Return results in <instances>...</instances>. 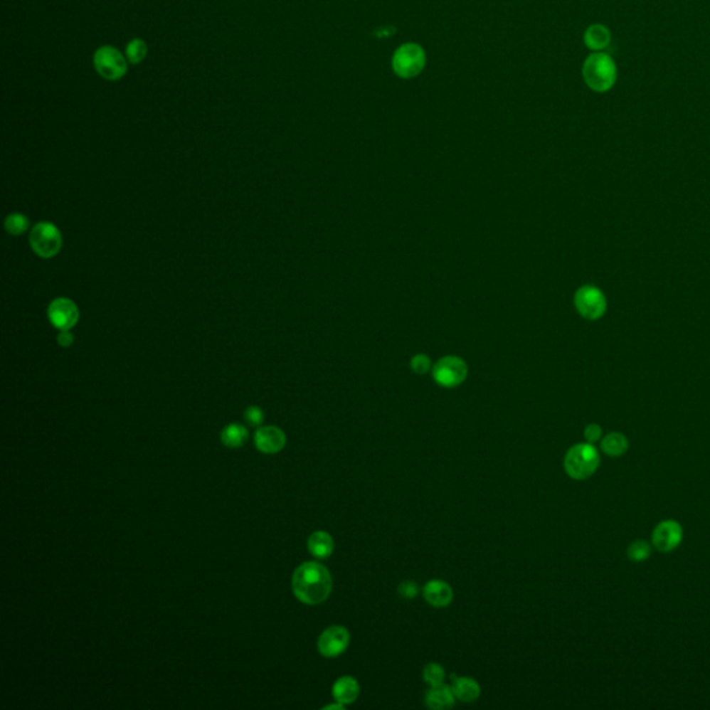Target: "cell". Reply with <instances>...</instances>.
Instances as JSON below:
<instances>
[{"instance_id": "603a6c76", "label": "cell", "mask_w": 710, "mask_h": 710, "mask_svg": "<svg viewBox=\"0 0 710 710\" xmlns=\"http://www.w3.org/2000/svg\"><path fill=\"white\" fill-rule=\"evenodd\" d=\"M146 55H147V45L144 41L134 39L128 43L125 55H127V60L129 63L139 64L140 61H143L146 58Z\"/></svg>"}, {"instance_id": "4316f807", "label": "cell", "mask_w": 710, "mask_h": 710, "mask_svg": "<svg viewBox=\"0 0 710 710\" xmlns=\"http://www.w3.org/2000/svg\"><path fill=\"white\" fill-rule=\"evenodd\" d=\"M602 436V429L600 425H595V423H591L584 430V438L587 440V443L590 444H594L597 443Z\"/></svg>"}, {"instance_id": "9c48e42d", "label": "cell", "mask_w": 710, "mask_h": 710, "mask_svg": "<svg viewBox=\"0 0 710 710\" xmlns=\"http://www.w3.org/2000/svg\"><path fill=\"white\" fill-rule=\"evenodd\" d=\"M48 317L55 329L70 330L80 321V309L74 301L67 297H58L49 304Z\"/></svg>"}, {"instance_id": "8fae6325", "label": "cell", "mask_w": 710, "mask_h": 710, "mask_svg": "<svg viewBox=\"0 0 710 710\" xmlns=\"http://www.w3.org/2000/svg\"><path fill=\"white\" fill-rule=\"evenodd\" d=\"M350 644V632L343 626H330L327 628L319 640L318 650L325 657H336L341 655Z\"/></svg>"}, {"instance_id": "83f0119b", "label": "cell", "mask_w": 710, "mask_h": 710, "mask_svg": "<svg viewBox=\"0 0 710 710\" xmlns=\"http://www.w3.org/2000/svg\"><path fill=\"white\" fill-rule=\"evenodd\" d=\"M398 591L404 598H413L418 594V586L412 581H407L400 586Z\"/></svg>"}, {"instance_id": "7402d4cb", "label": "cell", "mask_w": 710, "mask_h": 710, "mask_svg": "<svg viewBox=\"0 0 710 710\" xmlns=\"http://www.w3.org/2000/svg\"><path fill=\"white\" fill-rule=\"evenodd\" d=\"M627 556L632 562H642L651 556V546L644 540H637L627 548Z\"/></svg>"}, {"instance_id": "f1b7e54d", "label": "cell", "mask_w": 710, "mask_h": 710, "mask_svg": "<svg viewBox=\"0 0 710 710\" xmlns=\"http://www.w3.org/2000/svg\"><path fill=\"white\" fill-rule=\"evenodd\" d=\"M57 343L61 347L67 349V347H70L74 343V334L70 330H60V333L57 336Z\"/></svg>"}, {"instance_id": "484cf974", "label": "cell", "mask_w": 710, "mask_h": 710, "mask_svg": "<svg viewBox=\"0 0 710 710\" xmlns=\"http://www.w3.org/2000/svg\"><path fill=\"white\" fill-rule=\"evenodd\" d=\"M245 418L247 419V422L253 426H260L264 420V412L260 408V407H248L246 412H245Z\"/></svg>"}, {"instance_id": "ba28073f", "label": "cell", "mask_w": 710, "mask_h": 710, "mask_svg": "<svg viewBox=\"0 0 710 710\" xmlns=\"http://www.w3.org/2000/svg\"><path fill=\"white\" fill-rule=\"evenodd\" d=\"M432 372L433 379L441 387L454 388L465 382L467 376V365L460 356L447 355L432 368Z\"/></svg>"}, {"instance_id": "8992f818", "label": "cell", "mask_w": 710, "mask_h": 710, "mask_svg": "<svg viewBox=\"0 0 710 710\" xmlns=\"http://www.w3.org/2000/svg\"><path fill=\"white\" fill-rule=\"evenodd\" d=\"M574 307L584 319L597 321L605 315L608 302L601 289L593 285H584L574 295Z\"/></svg>"}, {"instance_id": "44dd1931", "label": "cell", "mask_w": 710, "mask_h": 710, "mask_svg": "<svg viewBox=\"0 0 710 710\" xmlns=\"http://www.w3.org/2000/svg\"><path fill=\"white\" fill-rule=\"evenodd\" d=\"M4 228L10 235L20 236V235L27 232L28 228H29V219L24 214H20V213L10 214L4 221Z\"/></svg>"}, {"instance_id": "277c9868", "label": "cell", "mask_w": 710, "mask_h": 710, "mask_svg": "<svg viewBox=\"0 0 710 710\" xmlns=\"http://www.w3.org/2000/svg\"><path fill=\"white\" fill-rule=\"evenodd\" d=\"M29 245L36 255L52 258L60 253L63 246L61 232L52 222H38L31 231Z\"/></svg>"}, {"instance_id": "cb8c5ba5", "label": "cell", "mask_w": 710, "mask_h": 710, "mask_svg": "<svg viewBox=\"0 0 710 710\" xmlns=\"http://www.w3.org/2000/svg\"><path fill=\"white\" fill-rule=\"evenodd\" d=\"M423 679L426 683L430 684L432 687L440 685V684L444 683L445 672L438 663H429L423 670Z\"/></svg>"}, {"instance_id": "d6986e66", "label": "cell", "mask_w": 710, "mask_h": 710, "mask_svg": "<svg viewBox=\"0 0 710 710\" xmlns=\"http://www.w3.org/2000/svg\"><path fill=\"white\" fill-rule=\"evenodd\" d=\"M601 448L608 457H622L628 450L627 438L619 432L609 433L602 438Z\"/></svg>"}, {"instance_id": "e0dca14e", "label": "cell", "mask_w": 710, "mask_h": 710, "mask_svg": "<svg viewBox=\"0 0 710 710\" xmlns=\"http://www.w3.org/2000/svg\"><path fill=\"white\" fill-rule=\"evenodd\" d=\"M452 692L462 702H473L480 696V685L469 677H460L452 684Z\"/></svg>"}, {"instance_id": "7a4b0ae2", "label": "cell", "mask_w": 710, "mask_h": 710, "mask_svg": "<svg viewBox=\"0 0 710 710\" xmlns=\"http://www.w3.org/2000/svg\"><path fill=\"white\" fill-rule=\"evenodd\" d=\"M583 77L594 92H608L616 83V64L610 55L605 53L588 55L583 65Z\"/></svg>"}, {"instance_id": "5bb4252c", "label": "cell", "mask_w": 710, "mask_h": 710, "mask_svg": "<svg viewBox=\"0 0 710 710\" xmlns=\"http://www.w3.org/2000/svg\"><path fill=\"white\" fill-rule=\"evenodd\" d=\"M332 692H333V698L337 702H340L343 705H350V704H354L355 701L358 699L361 688H359V684L354 677L344 676V677H340L334 683Z\"/></svg>"}, {"instance_id": "7c38bea8", "label": "cell", "mask_w": 710, "mask_h": 710, "mask_svg": "<svg viewBox=\"0 0 710 710\" xmlns=\"http://www.w3.org/2000/svg\"><path fill=\"white\" fill-rule=\"evenodd\" d=\"M254 443L257 450L264 454H276L283 450L286 444V436L282 429L276 426H265L260 428L255 432Z\"/></svg>"}, {"instance_id": "2e32d148", "label": "cell", "mask_w": 710, "mask_h": 710, "mask_svg": "<svg viewBox=\"0 0 710 710\" xmlns=\"http://www.w3.org/2000/svg\"><path fill=\"white\" fill-rule=\"evenodd\" d=\"M334 543L332 536L327 531H315L308 539V551L318 559H325L332 555Z\"/></svg>"}, {"instance_id": "ffe728a7", "label": "cell", "mask_w": 710, "mask_h": 710, "mask_svg": "<svg viewBox=\"0 0 710 710\" xmlns=\"http://www.w3.org/2000/svg\"><path fill=\"white\" fill-rule=\"evenodd\" d=\"M248 438V432L246 428L239 425V423H232L228 425L222 432H221V440L222 443L229 447V448H239L242 447Z\"/></svg>"}, {"instance_id": "ac0fdd59", "label": "cell", "mask_w": 710, "mask_h": 710, "mask_svg": "<svg viewBox=\"0 0 710 710\" xmlns=\"http://www.w3.org/2000/svg\"><path fill=\"white\" fill-rule=\"evenodd\" d=\"M584 42L591 51H602L610 43V32L601 24L591 26L584 33Z\"/></svg>"}, {"instance_id": "6da1fadb", "label": "cell", "mask_w": 710, "mask_h": 710, "mask_svg": "<svg viewBox=\"0 0 710 710\" xmlns=\"http://www.w3.org/2000/svg\"><path fill=\"white\" fill-rule=\"evenodd\" d=\"M293 593L299 601L318 605L328 600L333 580L328 569L318 562H305L293 574Z\"/></svg>"}, {"instance_id": "5b68a950", "label": "cell", "mask_w": 710, "mask_h": 710, "mask_svg": "<svg viewBox=\"0 0 710 710\" xmlns=\"http://www.w3.org/2000/svg\"><path fill=\"white\" fill-rule=\"evenodd\" d=\"M426 64V55L416 43H404L393 55V71L404 80H410L422 73Z\"/></svg>"}, {"instance_id": "4fadbf2b", "label": "cell", "mask_w": 710, "mask_h": 710, "mask_svg": "<svg viewBox=\"0 0 710 710\" xmlns=\"http://www.w3.org/2000/svg\"><path fill=\"white\" fill-rule=\"evenodd\" d=\"M423 595H425L426 601L436 608H444V606L450 605L452 601V597H454L452 588L450 587V584H447L445 581H441V580L429 581L423 588Z\"/></svg>"}, {"instance_id": "52a82bcc", "label": "cell", "mask_w": 710, "mask_h": 710, "mask_svg": "<svg viewBox=\"0 0 710 710\" xmlns=\"http://www.w3.org/2000/svg\"><path fill=\"white\" fill-rule=\"evenodd\" d=\"M93 64L99 75L107 81H118L128 71L127 58L112 46L99 48L93 55Z\"/></svg>"}, {"instance_id": "3957f363", "label": "cell", "mask_w": 710, "mask_h": 710, "mask_svg": "<svg viewBox=\"0 0 710 710\" xmlns=\"http://www.w3.org/2000/svg\"><path fill=\"white\" fill-rule=\"evenodd\" d=\"M601 462L597 448L590 443L573 445L565 457V470L574 480L591 477Z\"/></svg>"}, {"instance_id": "9a60e30c", "label": "cell", "mask_w": 710, "mask_h": 710, "mask_svg": "<svg viewBox=\"0 0 710 710\" xmlns=\"http://www.w3.org/2000/svg\"><path fill=\"white\" fill-rule=\"evenodd\" d=\"M454 704H455V695L452 692V688L444 684L432 687V689L426 695V705L430 709H450L454 706Z\"/></svg>"}, {"instance_id": "f546056e", "label": "cell", "mask_w": 710, "mask_h": 710, "mask_svg": "<svg viewBox=\"0 0 710 710\" xmlns=\"http://www.w3.org/2000/svg\"><path fill=\"white\" fill-rule=\"evenodd\" d=\"M343 708H344V705H343V704H340V702H337V704H334V705H328V706H325V708H324V709H327V710H330V709L341 710V709H343Z\"/></svg>"}, {"instance_id": "d4e9b609", "label": "cell", "mask_w": 710, "mask_h": 710, "mask_svg": "<svg viewBox=\"0 0 710 710\" xmlns=\"http://www.w3.org/2000/svg\"><path fill=\"white\" fill-rule=\"evenodd\" d=\"M430 368H432V361L428 355L418 354L410 359V369L418 375L428 373Z\"/></svg>"}, {"instance_id": "30bf717a", "label": "cell", "mask_w": 710, "mask_h": 710, "mask_svg": "<svg viewBox=\"0 0 710 710\" xmlns=\"http://www.w3.org/2000/svg\"><path fill=\"white\" fill-rule=\"evenodd\" d=\"M683 541V527L676 520H662L652 533V546L659 552H672Z\"/></svg>"}]
</instances>
